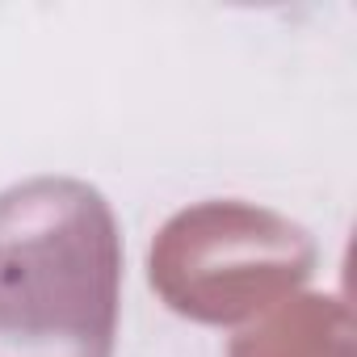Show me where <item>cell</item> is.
I'll use <instances>...</instances> for the list:
<instances>
[{
	"label": "cell",
	"mask_w": 357,
	"mask_h": 357,
	"mask_svg": "<svg viewBox=\"0 0 357 357\" xmlns=\"http://www.w3.org/2000/svg\"><path fill=\"white\" fill-rule=\"evenodd\" d=\"M122 244L105 198L68 176L0 194V357H109Z\"/></svg>",
	"instance_id": "cell-1"
}]
</instances>
